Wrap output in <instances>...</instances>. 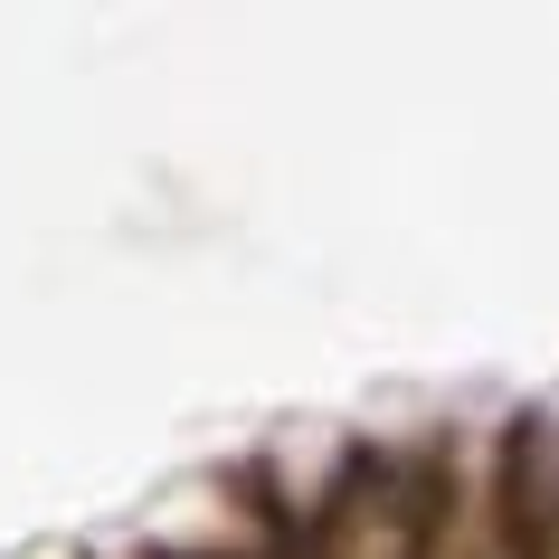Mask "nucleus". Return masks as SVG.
<instances>
[{
  "label": "nucleus",
  "instance_id": "1",
  "mask_svg": "<svg viewBox=\"0 0 559 559\" xmlns=\"http://www.w3.org/2000/svg\"><path fill=\"white\" fill-rule=\"evenodd\" d=\"M20 559H95V550H76V540H38V550H20Z\"/></svg>",
  "mask_w": 559,
  "mask_h": 559
},
{
  "label": "nucleus",
  "instance_id": "2",
  "mask_svg": "<svg viewBox=\"0 0 559 559\" xmlns=\"http://www.w3.org/2000/svg\"><path fill=\"white\" fill-rule=\"evenodd\" d=\"M550 559H559V550H550Z\"/></svg>",
  "mask_w": 559,
  "mask_h": 559
}]
</instances>
